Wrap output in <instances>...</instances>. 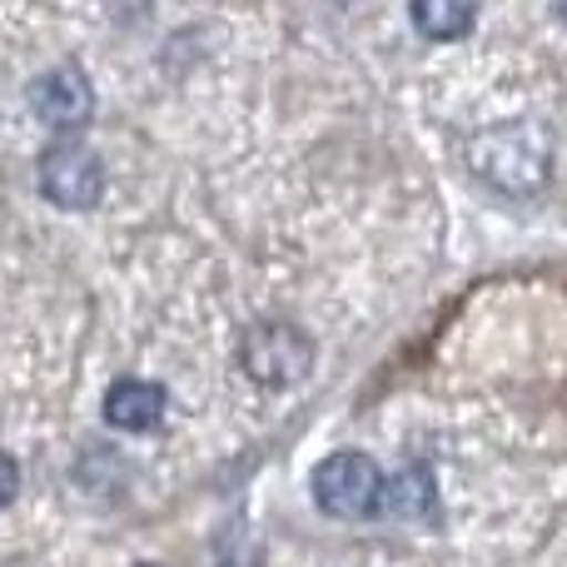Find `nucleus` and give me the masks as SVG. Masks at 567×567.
Listing matches in <instances>:
<instances>
[{
	"instance_id": "1",
	"label": "nucleus",
	"mask_w": 567,
	"mask_h": 567,
	"mask_svg": "<svg viewBox=\"0 0 567 567\" xmlns=\"http://www.w3.org/2000/svg\"><path fill=\"white\" fill-rule=\"evenodd\" d=\"M463 165L503 195H533L553 169V140L533 120H503L463 145Z\"/></svg>"
},
{
	"instance_id": "2",
	"label": "nucleus",
	"mask_w": 567,
	"mask_h": 567,
	"mask_svg": "<svg viewBox=\"0 0 567 567\" xmlns=\"http://www.w3.org/2000/svg\"><path fill=\"white\" fill-rule=\"evenodd\" d=\"M313 498L333 518H369V513H379L383 498L379 463L363 458V453H333L313 468Z\"/></svg>"
},
{
	"instance_id": "3",
	"label": "nucleus",
	"mask_w": 567,
	"mask_h": 567,
	"mask_svg": "<svg viewBox=\"0 0 567 567\" xmlns=\"http://www.w3.org/2000/svg\"><path fill=\"white\" fill-rule=\"evenodd\" d=\"M40 195L55 209H95L105 195V165H100L95 150L75 145V140H60L40 155Z\"/></svg>"
},
{
	"instance_id": "4",
	"label": "nucleus",
	"mask_w": 567,
	"mask_h": 567,
	"mask_svg": "<svg viewBox=\"0 0 567 567\" xmlns=\"http://www.w3.org/2000/svg\"><path fill=\"white\" fill-rule=\"evenodd\" d=\"M245 369L269 389H293L313 369V343L293 323H259L245 339Z\"/></svg>"
},
{
	"instance_id": "5",
	"label": "nucleus",
	"mask_w": 567,
	"mask_h": 567,
	"mask_svg": "<svg viewBox=\"0 0 567 567\" xmlns=\"http://www.w3.org/2000/svg\"><path fill=\"white\" fill-rule=\"evenodd\" d=\"M30 110H35L40 125L65 135V130H80L95 115V85L85 80L80 65H55L30 85Z\"/></svg>"
},
{
	"instance_id": "6",
	"label": "nucleus",
	"mask_w": 567,
	"mask_h": 567,
	"mask_svg": "<svg viewBox=\"0 0 567 567\" xmlns=\"http://www.w3.org/2000/svg\"><path fill=\"white\" fill-rule=\"evenodd\" d=\"M165 389L159 383H150V379H120V383H110V393H105V419L115 423V429H125V433H150L159 419H165Z\"/></svg>"
},
{
	"instance_id": "7",
	"label": "nucleus",
	"mask_w": 567,
	"mask_h": 567,
	"mask_svg": "<svg viewBox=\"0 0 567 567\" xmlns=\"http://www.w3.org/2000/svg\"><path fill=\"white\" fill-rule=\"evenodd\" d=\"M433 508V473L429 468H403L399 478H383V498H379V513L389 518H423Z\"/></svg>"
},
{
	"instance_id": "8",
	"label": "nucleus",
	"mask_w": 567,
	"mask_h": 567,
	"mask_svg": "<svg viewBox=\"0 0 567 567\" xmlns=\"http://www.w3.org/2000/svg\"><path fill=\"white\" fill-rule=\"evenodd\" d=\"M409 16L429 40H458L473 25V0H409Z\"/></svg>"
},
{
	"instance_id": "9",
	"label": "nucleus",
	"mask_w": 567,
	"mask_h": 567,
	"mask_svg": "<svg viewBox=\"0 0 567 567\" xmlns=\"http://www.w3.org/2000/svg\"><path fill=\"white\" fill-rule=\"evenodd\" d=\"M20 493V463L0 449V508H10V498Z\"/></svg>"
},
{
	"instance_id": "10",
	"label": "nucleus",
	"mask_w": 567,
	"mask_h": 567,
	"mask_svg": "<svg viewBox=\"0 0 567 567\" xmlns=\"http://www.w3.org/2000/svg\"><path fill=\"white\" fill-rule=\"evenodd\" d=\"M558 16H563V20H567V0H558Z\"/></svg>"
}]
</instances>
